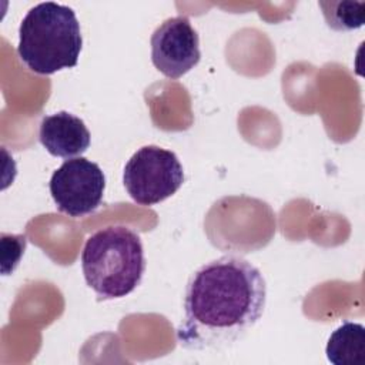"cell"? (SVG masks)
Segmentation results:
<instances>
[{
	"label": "cell",
	"instance_id": "cell-7",
	"mask_svg": "<svg viewBox=\"0 0 365 365\" xmlns=\"http://www.w3.org/2000/svg\"><path fill=\"white\" fill-rule=\"evenodd\" d=\"M38 140L51 155L68 160L87 151L91 135L80 117L68 111H58L41 120Z\"/></svg>",
	"mask_w": 365,
	"mask_h": 365
},
{
	"label": "cell",
	"instance_id": "cell-4",
	"mask_svg": "<svg viewBox=\"0 0 365 365\" xmlns=\"http://www.w3.org/2000/svg\"><path fill=\"white\" fill-rule=\"evenodd\" d=\"M123 182L134 202L154 205L180 190L184 170L175 153L158 145H144L127 161Z\"/></svg>",
	"mask_w": 365,
	"mask_h": 365
},
{
	"label": "cell",
	"instance_id": "cell-6",
	"mask_svg": "<svg viewBox=\"0 0 365 365\" xmlns=\"http://www.w3.org/2000/svg\"><path fill=\"white\" fill-rule=\"evenodd\" d=\"M151 61L168 78H180L194 68L200 58L197 30L185 16L164 20L151 34Z\"/></svg>",
	"mask_w": 365,
	"mask_h": 365
},
{
	"label": "cell",
	"instance_id": "cell-9",
	"mask_svg": "<svg viewBox=\"0 0 365 365\" xmlns=\"http://www.w3.org/2000/svg\"><path fill=\"white\" fill-rule=\"evenodd\" d=\"M328 27L336 31L356 30L365 21L364 1H318Z\"/></svg>",
	"mask_w": 365,
	"mask_h": 365
},
{
	"label": "cell",
	"instance_id": "cell-3",
	"mask_svg": "<svg viewBox=\"0 0 365 365\" xmlns=\"http://www.w3.org/2000/svg\"><path fill=\"white\" fill-rule=\"evenodd\" d=\"M87 285L98 301L123 298L141 282L145 258L141 238L131 228L111 225L91 234L81 252Z\"/></svg>",
	"mask_w": 365,
	"mask_h": 365
},
{
	"label": "cell",
	"instance_id": "cell-8",
	"mask_svg": "<svg viewBox=\"0 0 365 365\" xmlns=\"http://www.w3.org/2000/svg\"><path fill=\"white\" fill-rule=\"evenodd\" d=\"M327 358L334 365L365 364V328L362 324L345 321L328 338Z\"/></svg>",
	"mask_w": 365,
	"mask_h": 365
},
{
	"label": "cell",
	"instance_id": "cell-5",
	"mask_svg": "<svg viewBox=\"0 0 365 365\" xmlns=\"http://www.w3.org/2000/svg\"><path fill=\"white\" fill-rule=\"evenodd\" d=\"M48 188L60 212L74 218L84 217L101 205L106 175L97 163L74 157L53 173Z\"/></svg>",
	"mask_w": 365,
	"mask_h": 365
},
{
	"label": "cell",
	"instance_id": "cell-2",
	"mask_svg": "<svg viewBox=\"0 0 365 365\" xmlns=\"http://www.w3.org/2000/svg\"><path fill=\"white\" fill-rule=\"evenodd\" d=\"M81 47L80 23L68 6L38 3L20 23L17 54L36 74L50 76L77 66Z\"/></svg>",
	"mask_w": 365,
	"mask_h": 365
},
{
	"label": "cell",
	"instance_id": "cell-1",
	"mask_svg": "<svg viewBox=\"0 0 365 365\" xmlns=\"http://www.w3.org/2000/svg\"><path fill=\"white\" fill-rule=\"evenodd\" d=\"M265 299L267 284L255 265L234 255L208 261L185 285L177 342L195 351L232 344L262 317Z\"/></svg>",
	"mask_w": 365,
	"mask_h": 365
}]
</instances>
